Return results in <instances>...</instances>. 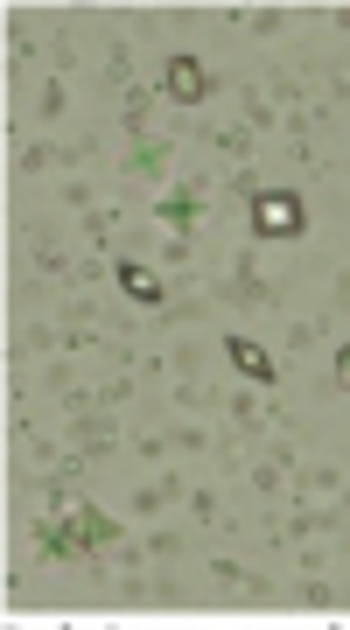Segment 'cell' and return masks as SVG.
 <instances>
[{"label":"cell","instance_id":"1","mask_svg":"<svg viewBox=\"0 0 350 630\" xmlns=\"http://www.w3.org/2000/svg\"><path fill=\"white\" fill-rule=\"evenodd\" d=\"M252 224H260L266 239H295L308 224V210H302V197H287V189H260V197H252Z\"/></svg>","mask_w":350,"mask_h":630},{"label":"cell","instance_id":"2","mask_svg":"<svg viewBox=\"0 0 350 630\" xmlns=\"http://www.w3.org/2000/svg\"><path fill=\"white\" fill-rule=\"evenodd\" d=\"M162 91H168L175 106H204L210 99V70L197 64V56H175V64L162 70Z\"/></svg>","mask_w":350,"mask_h":630},{"label":"cell","instance_id":"3","mask_svg":"<svg viewBox=\"0 0 350 630\" xmlns=\"http://www.w3.org/2000/svg\"><path fill=\"white\" fill-rule=\"evenodd\" d=\"M99 540H112V526L91 519V511H70V519L50 526V546H56V553H70V546H99Z\"/></svg>","mask_w":350,"mask_h":630},{"label":"cell","instance_id":"4","mask_svg":"<svg viewBox=\"0 0 350 630\" xmlns=\"http://www.w3.org/2000/svg\"><path fill=\"white\" fill-rule=\"evenodd\" d=\"M231 372L252 378V386H266V378H274V357H266L252 336H231Z\"/></svg>","mask_w":350,"mask_h":630},{"label":"cell","instance_id":"5","mask_svg":"<svg viewBox=\"0 0 350 630\" xmlns=\"http://www.w3.org/2000/svg\"><path fill=\"white\" fill-rule=\"evenodd\" d=\"M120 288H127L133 301H162V274L141 266V259H120Z\"/></svg>","mask_w":350,"mask_h":630},{"label":"cell","instance_id":"6","mask_svg":"<svg viewBox=\"0 0 350 630\" xmlns=\"http://www.w3.org/2000/svg\"><path fill=\"white\" fill-rule=\"evenodd\" d=\"M337 378H343V386H350V343H343V351H337Z\"/></svg>","mask_w":350,"mask_h":630}]
</instances>
